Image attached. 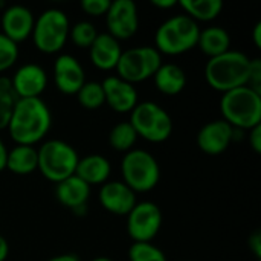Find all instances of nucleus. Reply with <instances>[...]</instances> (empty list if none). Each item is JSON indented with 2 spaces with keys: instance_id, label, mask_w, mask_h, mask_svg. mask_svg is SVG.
Returning a JSON list of instances; mask_svg holds the SVG:
<instances>
[{
  "instance_id": "nucleus-1",
  "label": "nucleus",
  "mask_w": 261,
  "mask_h": 261,
  "mask_svg": "<svg viewBox=\"0 0 261 261\" xmlns=\"http://www.w3.org/2000/svg\"><path fill=\"white\" fill-rule=\"evenodd\" d=\"M52 125V113L41 98L17 99L8 133L15 145H31L41 142Z\"/></svg>"
},
{
  "instance_id": "nucleus-2",
  "label": "nucleus",
  "mask_w": 261,
  "mask_h": 261,
  "mask_svg": "<svg viewBox=\"0 0 261 261\" xmlns=\"http://www.w3.org/2000/svg\"><path fill=\"white\" fill-rule=\"evenodd\" d=\"M251 60L252 58L246 54L232 49L223 55L210 58L205 66V80L208 86L222 93L248 86Z\"/></svg>"
},
{
  "instance_id": "nucleus-3",
  "label": "nucleus",
  "mask_w": 261,
  "mask_h": 261,
  "mask_svg": "<svg viewBox=\"0 0 261 261\" xmlns=\"http://www.w3.org/2000/svg\"><path fill=\"white\" fill-rule=\"evenodd\" d=\"M220 112L232 128L251 130L261 124V93L248 86L226 92L220 99Z\"/></svg>"
},
{
  "instance_id": "nucleus-4",
  "label": "nucleus",
  "mask_w": 261,
  "mask_h": 261,
  "mask_svg": "<svg viewBox=\"0 0 261 261\" xmlns=\"http://www.w3.org/2000/svg\"><path fill=\"white\" fill-rule=\"evenodd\" d=\"M200 26L185 14L165 20L154 34V47L161 55H182L197 46Z\"/></svg>"
},
{
  "instance_id": "nucleus-5",
  "label": "nucleus",
  "mask_w": 261,
  "mask_h": 261,
  "mask_svg": "<svg viewBox=\"0 0 261 261\" xmlns=\"http://www.w3.org/2000/svg\"><path fill=\"white\" fill-rule=\"evenodd\" d=\"M38 171L50 182L60 184L75 174L80 156L76 150L61 139H50L37 148Z\"/></svg>"
},
{
  "instance_id": "nucleus-6",
  "label": "nucleus",
  "mask_w": 261,
  "mask_h": 261,
  "mask_svg": "<svg viewBox=\"0 0 261 261\" xmlns=\"http://www.w3.org/2000/svg\"><path fill=\"white\" fill-rule=\"evenodd\" d=\"M121 174L122 182L136 194L148 193L161 180V167L151 153L133 148L121 161Z\"/></svg>"
},
{
  "instance_id": "nucleus-7",
  "label": "nucleus",
  "mask_w": 261,
  "mask_h": 261,
  "mask_svg": "<svg viewBox=\"0 0 261 261\" xmlns=\"http://www.w3.org/2000/svg\"><path fill=\"white\" fill-rule=\"evenodd\" d=\"M70 23L64 11L58 8H49L35 18L32 29V41L37 50L41 54L60 52L69 40Z\"/></svg>"
},
{
  "instance_id": "nucleus-8",
  "label": "nucleus",
  "mask_w": 261,
  "mask_h": 261,
  "mask_svg": "<svg viewBox=\"0 0 261 261\" xmlns=\"http://www.w3.org/2000/svg\"><path fill=\"white\" fill-rule=\"evenodd\" d=\"M138 138L153 144L165 142L173 133V119L168 112L156 102L144 101L130 112L128 121Z\"/></svg>"
},
{
  "instance_id": "nucleus-9",
  "label": "nucleus",
  "mask_w": 261,
  "mask_h": 261,
  "mask_svg": "<svg viewBox=\"0 0 261 261\" xmlns=\"http://www.w3.org/2000/svg\"><path fill=\"white\" fill-rule=\"evenodd\" d=\"M162 63V55L154 46H139L122 50L116 72L121 80L135 86L154 76Z\"/></svg>"
},
{
  "instance_id": "nucleus-10",
  "label": "nucleus",
  "mask_w": 261,
  "mask_h": 261,
  "mask_svg": "<svg viewBox=\"0 0 261 261\" xmlns=\"http://www.w3.org/2000/svg\"><path fill=\"white\" fill-rule=\"evenodd\" d=\"M161 208L148 200L138 202L127 214V232L133 243H151L162 228Z\"/></svg>"
},
{
  "instance_id": "nucleus-11",
  "label": "nucleus",
  "mask_w": 261,
  "mask_h": 261,
  "mask_svg": "<svg viewBox=\"0 0 261 261\" xmlns=\"http://www.w3.org/2000/svg\"><path fill=\"white\" fill-rule=\"evenodd\" d=\"M107 29L118 41L132 38L139 28L138 6L133 0H115L112 2L106 14Z\"/></svg>"
},
{
  "instance_id": "nucleus-12",
  "label": "nucleus",
  "mask_w": 261,
  "mask_h": 261,
  "mask_svg": "<svg viewBox=\"0 0 261 261\" xmlns=\"http://www.w3.org/2000/svg\"><path fill=\"white\" fill-rule=\"evenodd\" d=\"M54 81L64 95H76L86 83V72L81 63L70 54H61L54 61Z\"/></svg>"
},
{
  "instance_id": "nucleus-13",
  "label": "nucleus",
  "mask_w": 261,
  "mask_h": 261,
  "mask_svg": "<svg viewBox=\"0 0 261 261\" xmlns=\"http://www.w3.org/2000/svg\"><path fill=\"white\" fill-rule=\"evenodd\" d=\"M11 84L18 99L40 98L47 87V73L41 66L28 63L15 70L11 76Z\"/></svg>"
},
{
  "instance_id": "nucleus-14",
  "label": "nucleus",
  "mask_w": 261,
  "mask_h": 261,
  "mask_svg": "<svg viewBox=\"0 0 261 261\" xmlns=\"http://www.w3.org/2000/svg\"><path fill=\"white\" fill-rule=\"evenodd\" d=\"M35 23V17L32 11L23 5H12L8 6L0 17L2 34L14 41L15 44L28 40L32 34Z\"/></svg>"
},
{
  "instance_id": "nucleus-15",
  "label": "nucleus",
  "mask_w": 261,
  "mask_h": 261,
  "mask_svg": "<svg viewBox=\"0 0 261 261\" xmlns=\"http://www.w3.org/2000/svg\"><path fill=\"white\" fill-rule=\"evenodd\" d=\"M98 199L101 206L115 216H127L138 203L136 193L122 180H107L102 184Z\"/></svg>"
},
{
  "instance_id": "nucleus-16",
  "label": "nucleus",
  "mask_w": 261,
  "mask_h": 261,
  "mask_svg": "<svg viewBox=\"0 0 261 261\" xmlns=\"http://www.w3.org/2000/svg\"><path fill=\"white\" fill-rule=\"evenodd\" d=\"M101 86H102L106 104L116 113H130L139 102L136 87L121 80L118 75L104 78Z\"/></svg>"
},
{
  "instance_id": "nucleus-17",
  "label": "nucleus",
  "mask_w": 261,
  "mask_h": 261,
  "mask_svg": "<svg viewBox=\"0 0 261 261\" xmlns=\"http://www.w3.org/2000/svg\"><path fill=\"white\" fill-rule=\"evenodd\" d=\"M232 132L234 128L223 119L206 122L196 136L197 147L211 156L222 154L229 148L232 142Z\"/></svg>"
},
{
  "instance_id": "nucleus-18",
  "label": "nucleus",
  "mask_w": 261,
  "mask_h": 261,
  "mask_svg": "<svg viewBox=\"0 0 261 261\" xmlns=\"http://www.w3.org/2000/svg\"><path fill=\"white\" fill-rule=\"evenodd\" d=\"M57 200L73 211L78 216H83L87 208V200L90 197V187L83 182L78 176H70L55 187Z\"/></svg>"
},
{
  "instance_id": "nucleus-19",
  "label": "nucleus",
  "mask_w": 261,
  "mask_h": 261,
  "mask_svg": "<svg viewBox=\"0 0 261 261\" xmlns=\"http://www.w3.org/2000/svg\"><path fill=\"white\" fill-rule=\"evenodd\" d=\"M121 55H122L121 43L107 32L98 34V37L89 47L90 61L99 70L116 69Z\"/></svg>"
},
{
  "instance_id": "nucleus-20",
  "label": "nucleus",
  "mask_w": 261,
  "mask_h": 261,
  "mask_svg": "<svg viewBox=\"0 0 261 261\" xmlns=\"http://www.w3.org/2000/svg\"><path fill=\"white\" fill-rule=\"evenodd\" d=\"M110 173L112 165L109 159L102 154H87L84 158H80L75 170V176H78L89 187L106 184L109 180Z\"/></svg>"
},
{
  "instance_id": "nucleus-21",
  "label": "nucleus",
  "mask_w": 261,
  "mask_h": 261,
  "mask_svg": "<svg viewBox=\"0 0 261 261\" xmlns=\"http://www.w3.org/2000/svg\"><path fill=\"white\" fill-rule=\"evenodd\" d=\"M156 89L168 96H174L180 93L187 86V73L185 70L173 63H162L158 72L153 76Z\"/></svg>"
},
{
  "instance_id": "nucleus-22",
  "label": "nucleus",
  "mask_w": 261,
  "mask_h": 261,
  "mask_svg": "<svg viewBox=\"0 0 261 261\" xmlns=\"http://www.w3.org/2000/svg\"><path fill=\"white\" fill-rule=\"evenodd\" d=\"M6 170L17 176H28L38 170L37 148L31 145H15L8 150Z\"/></svg>"
},
{
  "instance_id": "nucleus-23",
  "label": "nucleus",
  "mask_w": 261,
  "mask_h": 261,
  "mask_svg": "<svg viewBox=\"0 0 261 261\" xmlns=\"http://www.w3.org/2000/svg\"><path fill=\"white\" fill-rule=\"evenodd\" d=\"M197 46L205 55H208L210 58H216L231 49V37L228 31L220 26H208L205 29H200Z\"/></svg>"
},
{
  "instance_id": "nucleus-24",
  "label": "nucleus",
  "mask_w": 261,
  "mask_h": 261,
  "mask_svg": "<svg viewBox=\"0 0 261 261\" xmlns=\"http://www.w3.org/2000/svg\"><path fill=\"white\" fill-rule=\"evenodd\" d=\"M177 5L184 9L185 15L193 18L196 23L216 20L223 9V3L220 0H182Z\"/></svg>"
},
{
  "instance_id": "nucleus-25",
  "label": "nucleus",
  "mask_w": 261,
  "mask_h": 261,
  "mask_svg": "<svg viewBox=\"0 0 261 261\" xmlns=\"http://www.w3.org/2000/svg\"><path fill=\"white\" fill-rule=\"evenodd\" d=\"M136 141H138V135L128 121L116 124L109 133V144L116 151L127 153V151L133 150Z\"/></svg>"
},
{
  "instance_id": "nucleus-26",
  "label": "nucleus",
  "mask_w": 261,
  "mask_h": 261,
  "mask_svg": "<svg viewBox=\"0 0 261 261\" xmlns=\"http://www.w3.org/2000/svg\"><path fill=\"white\" fill-rule=\"evenodd\" d=\"M17 95L12 89L11 78L0 76V132L8 128L14 106L17 102Z\"/></svg>"
},
{
  "instance_id": "nucleus-27",
  "label": "nucleus",
  "mask_w": 261,
  "mask_h": 261,
  "mask_svg": "<svg viewBox=\"0 0 261 261\" xmlns=\"http://www.w3.org/2000/svg\"><path fill=\"white\" fill-rule=\"evenodd\" d=\"M78 102L87 110H96L106 104L102 86L98 81H86L76 93Z\"/></svg>"
},
{
  "instance_id": "nucleus-28",
  "label": "nucleus",
  "mask_w": 261,
  "mask_h": 261,
  "mask_svg": "<svg viewBox=\"0 0 261 261\" xmlns=\"http://www.w3.org/2000/svg\"><path fill=\"white\" fill-rule=\"evenodd\" d=\"M98 31L96 28L87 21V20H81L78 23H75L73 26H70L69 31V38L72 40V43L78 47L83 49H89L92 46V43L95 41V38L98 37Z\"/></svg>"
},
{
  "instance_id": "nucleus-29",
  "label": "nucleus",
  "mask_w": 261,
  "mask_h": 261,
  "mask_svg": "<svg viewBox=\"0 0 261 261\" xmlns=\"http://www.w3.org/2000/svg\"><path fill=\"white\" fill-rule=\"evenodd\" d=\"M130 261H167L162 249L151 243H133L128 249Z\"/></svg>"
},
{
  "instance_id": "nucleus-30",
  "label": "nucleus",
  "mask_w": 261,
  "mask_h": 261,
  "mask_svg": "<svg viewBox=\"0 0 261 261\" xmlns=\"http://www.w3.org/2000/svg\"><path fill=\"white\" fill-rule=\"evenodd\" d=\"M18 60V44L0 34V73L11 69Z\"/></svg>"
},
{
  "instance_id": "nucleus-31",
  "label": "nucleus",
  "mask_w": 261,
  "mask_h": 261,
  "mask_svg": "<svg viewBox=\"0 0 261 261\" xmlns=\"http://www.w3.org/2000/svg\"><path fill=\"white\" fill-rule=\"evenodd\" d=\"M110 5V0H83L81 9L90 17H106Z\"/></svg>"
},
{
  "instance_id": "nucleus-32",
  "label": "nucleus",
  "mask_w": 261,
  "mask_h": 261,
  "mask_svg": "<svg viewBox=\"0 0 261 261\" xmlns=\"http://www.w3.org/2000/svg\"><path fill=\"white\" fill-rule=\"evenodd\" d=\"M248 87H251L252 90L261 93V60L260 58H254L251 60V69H249V81H248Z\"/></svg>"
},
{
  "instance_id": "nucleus-33",
  "label": "nucleus",
  "mask_w": 261,
  "mask_h": 261,
  "mask_svg": "<svg viewBox=\"0 0 261 261\" xmlns=\"http://www.w3.org/2000/svg\"><path fill=\"white\" fill-rule=\"evenodd\" d=\"M248 248L252 252V255L260 260L261 258V232L260 231H254L249 239H248Z\"/></svg>"
},
{
  "instance_id": "nucleus-34",
  "label": "nucleus",
  "mask_w": 261,
  "mask_h": 261,
  "mask_svg": "<svg viewBox=\"0 0 261 261\" xmlns=\"http://www.w3.org/2000/svg\"><path fill=\"white\" fill-rule=\"evenodd\" d=\"M249 144H251L252 150H254L257 154H260L261 153V124L249 130Z\"/></svg>"
},
{
  "instance_id": "nucleus-35",
  "label": "nucleus",
  "mask_w": 261,
  "mask_h": 261,
  "mask_svg": "<svg viewBox=\"0 0 261 261\" xmlns=\"http://www.w3.org/2000/svg\"><path fill=\"white\" fill-rule=\"evenodd\" d=\"M151 5L159 9H171L177 6V2L176 0H151Z\"/></svg>"
},
{
  "instance_id": "nucleus-36",
  "label": "nucleus",
  "mask_w": 261,
  "mask_h": 261,
  "mask_svg": "<svg viewBox=\"0 0 261 261\" xmlns=\"http://www.w3.org/2000/svg\"><path fill=\"white\" fill-rule=\"evenodd\" d=\"M9 255V243L8 240L0 234V261H6Z\"/></svg>"
},
{
  "instance_id": "nucleus-37",
  "label": "nucleus",
  "mask_w": 261,
  "mask_h": 261,
  "mask_svg": "<svg viewBox=\"0 0 261 261\" xmlns=\"http://www.w3.org/2000/svg\"><path fill=\"white\" fill-rule=\"evenodd\" d=\"M6 156H8V148L0 138V173L6 170Z\"/></svg>"
},
{
  "instance_id": "nucleus-38",
  "label": "nucleus",
  "mask_w": 261,
  "mask_h": 261,
  "mask_svg": "<svg viewBox=\"0 0 261 261\" xmlns=\"http://www.w3.org/2000/svg\"><path fill=\"white\" fill-rule=\"evenodd\" d=\"M47 261H81L80 257L76 254H61V255H57V257H52Z\"/></svg>"
},
{
  "instance_id": "nucleus-39",
  "label": "nucleus",
  "mask_w": 261,
  "mask_h": 261,
  "mask_svg": "<svg viewBox=\"0 0 261 261\" xmlns=\"http://www.w3.org/2000/svg\"><path fill=\"white\" fill-rule=\"evenodd\" d=\"M252 40H254V44L255 47H261V21H258L254 28V32H252Z\"/></svg>"
},
{
  "instance_id": "nucleus-40",
  "label": "nucleus",
  "mask_w": 261,
  "mask_h": 261,
  "mask_svg": "<svg viewBox=\"0 0 261 261\" xmlns=\"http://www.w3.org/2000/svg\"><path fill=\"white\" fill-rule=\"evenodd\" d=\"M92 261H113L112 258H109V257H96V258H93Z\"/></svg>"
}]
</instances>
